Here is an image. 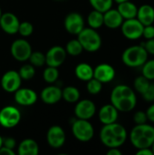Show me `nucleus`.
I'll use <instances>...</instances> for the list:
<instances>
[{
  "label": "nucleus",
  "mask_w": 154,
  "mask_h": 155,
  "mask_svg": "<svg viewBox=\"0 0 154 155\" xmlns=\"http://www.w3.org/2000/svg\"><path fill=\"white\" fill-rule=\"evenodd\" d=\"M111 104L119 111L127 113L133 111L137 104L135 92L125 84L116 85L111 93Z\"/></svg>",
  "instance_id": "nucleus-1"
},
{
  "label": "nucleus",
  "mask_w": 154,
  "mask_h": 155,
  "mask_svg": "<svg viewBox=\"0 0 154 155\" xmlns=\"http://www.w3.org/2000/svg\"><path fill=\"white\" fill-rule=\"evenodd\" d=\"M128 134L124 126L117 122L103 124L100 132V140L108 148H119L127 140Z\"/></svg>",
  "instance_id": "nucleus-2"
},
{
  "label": "nucleus",
  "mask_w": 154,
  "mask_h": 155,
  "mask_svg": "<svg viewBox=\"0 0 154 155\" xmlns=\"http://www.w3.org/2000/svg\"><path fill=\"white\" fill-rule=\"evenodd\" d=\"M130 141L137 150L151 148L154 142V126L147 124H136L130 133Z\"/></svg>",
  "instance_id": "nucleus-3"
},
{
  "label": "nucleus",
  "mask_w": 154,
  "mask_h": 155,
  "mask_svg": "<svg viewBox=\"0 0 154 155\" xmlns=\"http://www.w3.org/2000/svg\"><path fill=\"white\" fill-rule=\"evenodd\" d=\"M149 54L141 45H133L125 49L122 54L123 63L129 67H140L148 60Z\"/></svg>",
  "instance_id": "nucleus-4"
},
{
  "label": "nucleus",
  "mask_w": 154,
  "mask_h": 155,
  "mask_svg": "<svg viewBox=\"0 0 154 155\" xmlns=\"http://www.w3.org/2000/svg\"><path fill=\"white\" fill-rule=\"evenodd\" d=\"M77 39L81 43L84 50L88 52H96L102 45V38L96 29L84 28L78 35Z\"/></svg>",
  "instance_id": "nucleus-5"
},
{
  "label": "nucleus",
  "mask_w": 154,
  "mask_h": 155,
  "mask_svg": "<svg viewBox=\"0 0 154 155\" xmlns=\"http://www.w3.org/2000/svg\"><path fill=\"white\" fill-rule=\"evenodd\" d=\"M72 133L78 141L87 143L93 139L94 129L89 120L77 119L72 125Z\"/></svg>",
  "instance_id": "nucleus-6"
},
{
  "label": "nucleus",
  "mask_w": 154,
  "mask_h": 155,
  "mask_svg": "<svg viewBox=\"0 0 154 155\" xmlns=\"http://www.w3.org/2000/svg\"><path fill=\"white\" fill-rule=\"evenodd\" d=\"M21 120L20 111L12 105L5 106L0 110V125L6 129L15 127Z\"/></svg>",
  "instance_id": "nucleus-7"
},
{
  "label": "nucleus",
  "mask_w": 154,
  "mask_h": 155,
  "mask_svg": "<svg viewBox=\"0 0 154 155\" xmlns=\"http://www.w3.org/2000/svg\"><path fill=\"white\" fill-rule=\"evenodd\" d=\"M144 25L135 17L132 19L123 20L121 29L123 35L130 40H136L143 36Z\"/></svg>",
  "instance_id": "nucleus-8"
},
{
  "label": "nucleus",
  "mask_w": 154,
  "mask_h": 155,
  "mask_svg": "<svg viewBox=\"0 0 154 155\" xmlns=\"http://www.w3.org/2000/svg\"><path fill=\"white\" fill-rule=\"evenodd\" d=\"M10 50L12 56L19 62L27 61L33 52L30 43L25 39H17L14 41Z\"/></svg>",
  "instance_id": "nucleus-9"
},
{
  "label": "nucleus",
  "mask_w": 154,
  "mask_h": 155,
  "mask_svg": "<svg viewBox=\"0 0 154 155\" xmlns=\"http://www.w3.org/2000/svg\"><path fill=\"white\" fill-rule=\"evenodd\" d=\"M22 78L18 72L9 70L5 72L1 78V85L6 93H15L21 86Z\"/></svg>",
  "instance_id": "nucleus-10"
},
{
  "label": "nucleus",
  "mask_w": 154,
  "mask_h": 155,
  "mask_svg": "<svg viewBox=\"0 0 154 155\" xmlns=\"http://www.w3.org/2000/svg\"><path fill=\"white\" fill-rule=\"evenodd\" d=\"M66 54L65 48L60 45L53 46L45 54V64L48 66L59 67L65 61Z\"/></svg>",
  "instance_id": "nucleus-11"
},
{
  "label": "nucleus",
  "mask_w": 154,
  "mask_h": 155,
  "mask_svg": "<svg viewBox=\"0 0 154 155\" xmlns=\"http://www.w3.org/2000/svg\"><path fill=\"white\" fill-rule=\"evenodd\" d=\"M64 28L71 35H78L84 28V21L79 13L73 12L64 18Z\"/></svg>",
  "instance_id": "nucleus-12"
},
{
  "label": "nucleus",
  "mask_w": 154,
  "mask_h": 155,
  "mask_svg": "<svg viewBox=\"0 0 154 155\" xmlns=\"http://www.w3.org/2000/svg\"><path fill=\"white\" fill-rule=\"evenodd\" d=\"M65 133L64 129L59 125L51 126L46 134V140L49 144L54 149L61 148L65 143Z\"/></svg>",
  "instance_id": "nucleus-13"
},
{
  "label": "nucleus",
  "mask_w": 154,
  "mask_h": 155,
  "mask_svg": "<svg viewBox=\"0 0 154 155\" xmlns=\"http://www.w3.org/2000/svg\"><path fill=\"white\" fill-rule=\"evenodd\" d=\"M95 112L96 106L94 103L88 99L81 100L74 107V114L78 119L89 120L95 114Z\"/></svg>",
  "instance_id": "nucleus-14"
},
{
  "label": "nucleus",
  "mask_w": 154,
  "mask_h": 155,
  "mask_svg": "<svg viewBox=\"0 0 154 155\" xmlns=\"http://www.w3.org/2000/svg\"><path fill=\"white\" fill-rule=\"evenodd\" d=\"M15 101L22 106H31L37 101L36 93L30 88H19L15 92Z\"/></svg>",
  "instance_id": "nucleus-15"
},
{
  "label": "nucleus",
  "mask_w": 154,
  "mask_h": 155,
  "mask_svg": "<svg viewBox=\"0 0 154 155\" xmlns=\"http://www.w3.org/2000/svg\"><path fill=\"white\" fill-rule=\"evenodd\" d=\"M115 77V70L109 64H100L93 68V78L100 81L102 84H107L113 81Z\"/></svg>",
  "instance_id": "nucleus-16"
},
{
  "label": "nucleus",
  "mask_w": 154,
  "mask_h": 155,
  "mask_svg": "<svg viewBox=\"0 0 154 155\" xmlns=\"http://www.w3.org/2000/svg\"><path fill=\"white\" fill-rule=\"evenodd\" d=\"M19 20L13 13H4L0 18V27L8 35H15L18 32Z\"/></svg>",
  "instance_id": "nucleus-17"
},
{
  "label": "nucleus",
  "mask_w": 154,
  "mask_h": 155,
  "mask_svg": "<svg viewBox=\"0 0 154 155\" xmlns=\"http://www.w3.org/2000/svg\"><path fill=\"white\" fill-rule=\"evenodd\" d=\"M40 97L44 104H54L62 99V90L55 85H49L42 90Z\"/></svg>",
  "instance_id": "nucleus-18"
},
{
  "label": "nucleus",
  "mask_w": 154,
  "mask_h": 155,
  "mask_svg": "<svg viewBox=\"0 0 154 155\" xmlns=\"http://www.w3.org/2000/svg\"><path fill=\"white\" fill-rule=\"evenodd\" d=\"M123 18L117 9L110 8L103 13V25L111 29H116L121 27Z\"/></svg>",
  "instance_id": "nucleus-19"
},
{
  "label": "nucleus",
  "mask_w": 154,
  "mask_h": 155,
  "mask_svg": "<svg viewBox=\"0 0 154 155\" xmlns=\"http://www.w3.org/2000/svg\"><path fill=\"white\" fill-rule=\"evenodd\" d=\"M119 111L111 104L103 105L99 111V120L103 124H109L117 122Z\"/></svg>",
  "instance_id": "nucleus-20"
},
{
  "label": "nucleus",
  "mask_w": 154,
  "mask_h": 155,
  "mask_svg": "<svg viewBox=\"0 0 154 155\" xmlns=\"http://www.w3.org/2000/svg\"><path fill=\"white\" fill-rule=\"evenodd\" d=\"M136 18L145 26L154 23V8L150 5H143L138 8Z\"/></svg>",
  "instance_id": "nucleus-21"
},
{
  "label": "nucleus",
  "mask_w": 154,
  "mask_h": 155,
  "mask_svg": "<svg viewBox=\"0 0 154 155\" xmlns=\"http://www.w3.org/2000/svg\"><path fill=\"white\" fill-rule=\"evenodd\" d=\"M17 153L19 155H37L39 153L38 143L33 139H25L20 143Z\"/></svg>",
  "instance_id": "nucleus-22"
},
{
  "label": "nucleus",
  "mask_w": 154,
  "mask_h": 155,
  "mask_svg": "<svg viewBox=\"0 0 154 155\" xmlns=\"http://www.w3.org/2000/svg\"><path fill=\"white\" fill-rule=\"evenodd\" d=\"M117 10L119 11V13L121 14L124 20H126V19H132V18L136 17L138 7L136 6L135 4H133V2L128 0V1L119 3Z\"/></svg>",
  "instance_id": "nucleus-23"
},
{
  "label": "nucleus",
  "mask_w": 154,
  "mask_h": 155,
  "mask_svg": "<svg viewBox=\"0 0 154 155\" xmlns=\"http://www.w3.org/2000/svg\"><path fill=\"white\" fill-rule=\"evenodd\" d=\"M74 73L78 79L84 82H87L93 77V68L86 63L79 64L75 67Z\"/></svg>",
  "instance_id": "nucleus-24"
},
{
  "label": "nucleus",
  "mask_w": 154,
  "mask_h": 155,
  "mask_svg": "<svg viewBox=\"0 0 154 155\" xmlns=\"http://www.w3.org/2000/svg\"><path fill=\"white\" fill-rule=\"evenodd\" d=\"M88 25L91 28L98 29L103 25V13L93 9L87 17Z\"/></svg>",
  "instance_id": "nucleus-25"
},
{
  "label": "nucleus",
  "mask_w": 154,
  "mask_h": 155,
  "mask_svg": "<svg viewBox=\"0 0 154 155\" xmlns=\"http://www.w3.org/2000/svg\"><path fill=\"white\" fill-rule=\"evenodd\" d=\"M80 98V92L74 86H67L62 90V99L68 103H75Z\"/></svg>",
  "instance_id": "nucleus-26"
},
{
  "label": "nucleus",
  "mask_w": 154,
  "mask_h": 155,
  "mask_svg": "<svg viewBox=\"0 0 154 155\" xmlns=\"http://www.w3.org/2000/svg\"><path fill=\"white\" fill-rule=\"evenodd\" d=\"M65 51L68 54H70L72 56H77L83 53L84 48H83L81 43L78 41V39H73L67 43Z\"/></svg>",
  "instance_id": "nucleus-27"
},
{
  "label": "nucleus",
  "mask_w": 154,
  "mask_h": 155,
  "mask_svg": "<svg viewBox=\"0 0 154 155\" xmlns=\"http://www.w3.org/2000/svg\"><path fill=\"white\" fill-rule=\"evenodd\" d=\"M58 77H59V71H58L57 67L47 65V67L44 70L43 78L46 83L53 84L57 81Z\"/></svg>",
  "instance_id": "nucleus-28"
},
{
  "label": "nucleus",
  "mask_w": 154,
  "mask_h": 155,
  "mask_svg": "<svg viewBox=\"0 0 154 155\" xmlns=\"http://www.w3.org/2000/svg\"><path fill=\"white\" fill-rule=\"evenodd\" d=\"M151 84V81L148 80L145 76L141 75L135 78L134 82H133V86L136 92L140 93L141 94H143L146 90L148 89L149 85Z\"/></svg>",
  "instance_id": "nucleus-29"
},
{
  "label": "nucleus",
  "mask_w": 154,
  "mask_h": 155,
  "mask_svg": "<svg viewBox=\"0 0 154 155\" xmlns=\"http://www.w3.org/2000/svg\"><path fill=\"white\" fill-rule=\"evenodd\" d=\"M89 2L93 9L104 13L112 8L113 0H89Z\"/></svg>",
  "instance_id": "nucleus-30"
},
{
  "label": "nucleus",
  "mask_w": 154,
  "mask_h": 155,
  "mask_svg": "<svg viewBox=\"0 0 154 155\" xmlns=\"http://www.w3.org/2000/svg\"><path fill=\"white\" fill-rule=\"evenodd\" d=\"M28 60H30V64L34 67H41L45 64V54L39 51L32 52Z\"/></svg>",
  "instance_id": "nucleus-31"
},
{
  "label": "nucleus",
  "mask_w": 154,
  "mask_h": 155,
  "mask_svg": "<svg viewBox=\"0 0 154 155\" xmlns=\"http://www.w3.org/2000/svg\"><path fill=\"white\" fill-rule=\"evenodd\" d=\"M18 73L21 76L22 80H30L35 74V68L31 64H24L23 66H21Z\"/></svg>",
  "instance_id": "nucleus-32"
},
{
  "label": "nucleus",
  "mask_w": 154,
  "mask_h": 155,
  "mask_svg": "<svg viewBox=\"0 0 154 155\" xmlns=\"http://www.w3.org/2000/svg\"><path fill=\"white\" fill-rule=\"evenodd\" d=\"M142 73L143 75L145 76L148 80L153 81L154 80V59L147 60L143 65Z\"/></svg>",
  "instance_id": "nucleus-33"
},
{
  "label": "nucleus",
  "mask_w": 154,
  "mask_h": 155,
  "mask_svg": "<svg viewBox=\"0 0 154 155\" xmlns=\"http://www.w3.org/2000/svg\"><path fill=\"white\" fill-rule=\"evenodd\" d=\"M87 91L91 94H97L102 91L103 88V84L98 81L95 78H92L89 81H87V85H86Z\"/></svg>",
  "instance_id": "nucleus-34"
},
{
  "label": "nucleus",
  "mask_w": 154,
  "mask_h": 155,
  "mask_svg": "<svg viewBox=\"0 0 154 155\" xmlns=\"http://www.w3.org/2000/svg\"><path fill=\"white\" fill-rule=\"evenodd\" d=\"M34 32V26L30 22L27 21H24L22 23L19 24V27H18V32L22 36L24 37H27L29 35H31Z\"/></svg>",
  "instance_id": "nucleus-35"
},
{
  "label": "nucleus",
  "mask_w": 154,
  "mask_h": 155,
  "mask_svg": "<svg viewBox=\"0 0 154 155\" xmlns=\"http://www.w3.org/2000/svg\"><path fill=\"white\" fill-rule=\"evenodd\" d=\"M133 121L136 124H146L148 121V117L146 114V112L143 111H138L133 115Z\"/></svg>",
  "instance_id": "nucleus-36"
},
{
  "label": "nucleus",
  "mask_w": 154,
  "mask_h": 155,
  "mask_svg": "<svg viewBox=\"0 0 154 155\" xmlns=\"http://www.w3.org/2000/svg\"><path fill=\"white\" fill-rule=\"evenodd\" d=\"M143 99L147 102H154V84H150L146 92L143 94Z\"/></svg>",
  "instance_id": "nucleus-37"
},
{
  "label": "nucleus",
  "mask_w": 154,
  "mask_h": 155,
  "mask_svg": "<svg viewBox=\"0 0 154 155\" xmlns=\"http://www.w3.org/2000/svg\"><path fill=\"white\" fill-rule=\"evenodd\" d=\"M143 36L146 39H152L154 38V25H145L143 27Z\"/></svg>",
  "instance_id": "nucleus-38"
},
{
  "label": "nucleus",
  "mask_w": 154,
  "mask_h": 155,
  "mask_svg": "<svg viewBox=\"0 0 154 155\" xmlns=\"http://www.w3.org/2000/svg\"><path fill=\"white\" fill-rule=\"evenodd\" d=\"M142 45L145 48L148 54L154 55V38L147 39L145 43L142 44Z\"/></svg>",
  "instance_id": "nucleus-39"
},
{
  "label": "nucleus",
  "mask_w": 154,
  "mask_h": 155,
  "mask_svg": "<svg viewBox=\"0 0 154 155\" xmlns=\"http://www.w3.org/2000/svg\"><path fill=\"white\" fill-rule=\"evenodd\" d=\"M15 144H16V143L14 138L8 137V138H5V140L3 139V146H5V147L14 150V148L15 147Z\"/></svg>",
  "instance_id": "nucleus-40"
},
{
  "label": "nucleus",
  "mask_w": 154,
  "mask_h": 155,
  "mask_svg": "<svg viewBox=\"0 0 154 155\" xmlns=\"http://www.w3.org/2000/svg\"><path fill=\"white\" fill-rule=\"evenodd\" d=\"M146 114L148 117V120H150L151 122L154 123V104H152L146 111Z\"/></svg>",
  "instance_id": "nucleus-41"
},
{
  "label": "nucleus",
  "mask_w": 154,
  "mask_h": 155,
  "mask_svg": "<svg viewBox=\"0 0 154 155\" xmlns=\"http://www.w3.org/2000/svg\"><path fill=\"white\" fill-rule=\"evenodd\" d=\"M0 155H15V152L12 149L2 146L0 148Z\"/></svg>",
  "instance_id": "nucleus-42"
},
{
  "label": "nucleus",
  "mask_w": 154,
  "mask_h": 155,
  "mask_svg": "<svg viewBox=\"0 0 154 155\" xmlns=\"http://www.w3.org/2000/svg\"><path fill=\"white\" fill-rule=\"evenodd\" d=\"M137 155H153V153L152 149L150 148H143V149H139L136 153Z\"/></svg>",
  "instance_id": "nucleus-43"
},
{
  "label": "nucleus",
  "mask_w": 154,
  "mask_h": 155,
  "mask_svg": "<svg viewBox=\"0 0 154 155\" xmlns=\"http://www.w3.org/2000/svg\"><path fill=\"white\" fill-rule=\"evenodd\" d=\"M107 155H122V152L119 150V148H109Z\"/></svg>",
  "instance_id": "nucleus-44"
},
{
  "label": "nucleus",
  "mask_w": 154,
  "mask_h": 155,
  "mask_svg": "<svg viewBox=\"0 0 154 155\" xmlns=\"http://www.w3.org/2000/svg\"><path fill=\"white\" fill-rule=\"evenodd\" d=\"M2 146H3V138L0 136V148H1Z\"/></svg>",
  "instance_id": "nucleus-45"
},
{
  "label": "nucleus",
  "mask_w": 154,
  "mask_h": 155,
  "mask_svg": "<svg viewBox=\"0 0 154 155\" xmlns=\"http://www.w3.org/2000/svg\"><path fill=\"white\" fill-rule=\"evenodd\" d=\"M113 1H115L116 3H122V2H124V1H128V0H113Z\"/></svg>",
  "instance_id": "nucleus-46"
},
{
  "label": "nucleus",
  "mask_w": 154,
  "mask_h": 155,
  "mask_svg": "<svg viewBox=\"0 0 154 155\" xmlns=\"http://www.w3.org/2000/svg\"><path fill=\"white\" fill-rule=\"evenodd\" d=\"M151 148H152V153H153V155H154V142L152 143V144Z\"/></svg>",
  "instance_id": "nucleus-47"
},
{
  "label": "nucleus",
  "mask_w": 154,
  "mask_h": 155,
  "mask_svg": "<svg viewBox=\"0 0 154 155\" xmlns=\"http://www.w3.org/2000/svg\"><path fill=\"white\" fill-rule=\"evenodd\" d=\"M2 14H3V13H2V10H1V7H0V18H1V15H2Z\"/></svg>",
  "instance_id": "nucleus-48"
},
{
  "label": "nucleus",
  "mask_w": 154,
  "mask_h": 155,
  "mask_svg": "<svg viewBox=\"0 0 154 155\" xmlns=\"http://www.w3.org/2000/svg\"><path fill=\"white\" fill-rule=\"evenodd\" d=\"M56 1H62V0H56Z\"/></svg>",
  "instance_id": "nucleus-49"
}]
</instances>
